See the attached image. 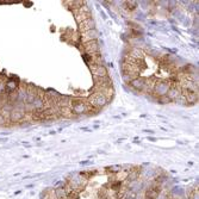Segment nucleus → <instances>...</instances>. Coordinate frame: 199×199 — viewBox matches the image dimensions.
Listing matches in <instances>:
<instances>
[{
  "mask_svg": "<svg viewBox=\"0 0 199 199\" xmlns=\"http://www.w3.org/2000/svg\"><path fill=\"white\" fill-rule=\"evenodd\" d=\"M87 103L90 104L91 106H94L97 109H100V107H103V106H105L107 104V100L104 97V94L99 93V92H93V94L87 99Z\"/></svg>",
  "mask_w": 199,
  "mask_h": 199,
  "instance_id": "1",
  "label": "nucleus"
},
{
  "mask_svg": "<svg viewBox=\"0 0 199 199\" xmlns=\"http://www.w3.org/2000/svg\"><path fill=\"white\" fill-rule=\"evenodd\" d=\"M91 72L96 78H104L107 76V71L103 65H90Z\"/></svg>",
  "mask_w": 199,
  "mask_h": 199,
  "instance_id": "2",
  "label": "nucleus"
},
{
  "mask_svg": "<svg viewBox=\"0 0 199 199\" xmlns=\"http://www.w3.org/2000/svg\"><path fill=\"white\" fill-rule=\"evenodd\" d=\"M84 49L88 53V55L99 54V44L97 42V39L84 43Z\"/></svg>",
  "mask_w": 199,
  "mask_h": 199,
  "instance_id": "3",
  "label": "nucleus"
},
{
  "mask_svg": "<svg viewBox=\"0 0 199 199\" xmlns=\"http://www.w3.org/2000/svg\"><path fill=\"white\" fill-rule=\"evenodd\" d=\"M159 194H160V184H154L147 190L145 199H156Z\"/></svg>",
  "mask_w": 199,
  "mask_h": 199,
  "instance_id": "4",
  "label": "nucleus"
},
{
  "mask_svg": "<svg viewBox=\"0 0 199 199\" xmlns=\"http://www.w3.org/2000/svg\"><path fill=\"white\" fill-rule=\"evenodd\" d=\"M92 29H94V20L92 18H88L84 22H81V23H79V31L81 34L92 30Z\"/></svg>",
  "mask_w": 199,
  "mask_h": 199,
  "instance_id": "5",
  "label": "nucleus"
},
{
  "mask_svg": "<svg viewBox=\"0 0 199 199\" xmlns=\"http://www.w3.org/2000/svg\"><path fill=\"white\" fill-rule=\"evenodd\" d=\"M97 37H98V32H97L96 29H92V30L81 34V38L84 39L85 43L90 42V41H94V39H97Z\"/></svg>",
  "mask_w": 199,
  "mask_h": 199,
  "instance_id": "6",
  "label": "nucleus"
},
{
  "mask_svg": "<svg viewBox=\"0 0 199 199\" xmlns=\"http://www.w3.org/2000/svg\"><path fill=\"white\" fill-rule=\"evenodd\" d=\"M129 85L133 87V88H136V90H143L144 88V85H145V79L143 78H136L131 80Z\"/></svg>",
  "mask_w": 199,
  "mask_h": 199,
  "instance_id": "7",
  "label": "nucleus"
},
{
  "mask_svg": "<svg viewBox=\"0 0 199 199\" xmlns=\"http://www.w3.org/2000/svg\"><path fill=\"white\" fill-rule=\"evenodd\" d=\"M180 94H181V91L179 90L178 87H170L168 90V92H167L166 97L169 98L170 100H175V99H178V98L180 97Z\"/></svg>",
  "mask_w": 199,
  "mask_h": 199,
  "instance_id": "8",
  "label": "nucleus"
},
{
  "mask_svg": "<svg viewBox=\"0 0 199 199\" xmlns=\"http://www.w3.org/2000/svg\"><path fill=\"white\" fill-rule=\"evenodd\" d=\"M128 57L133 59V60H142L143 59V55H142V51L139 49H133L130 50V53L128 54Z\"/></svg>",
  "mask_w": 199,
  "mask_h": 199,
  "instance_id": "9",
  "label": "nucleus"
},
{
  "mask_svg": "<svg viewBox=\"0 0 199 199\" xmlns=\"http://www.w3.org/2000/svg\"><path fill=\"white\" fill-rule=\"evenodd\" d=\"M125 6H127L129 11H133V10L136 8L137 4H136V1H125Z\"/></svg>",
  "mask_w": 199,
  "mask_h": 199,
  "instance_id": "10",
  "label": "nucleus"
},
{
  "mask_svg": "<svg viewBox=\"0 0 199 199\" xmlns=\"http://www.w3.org/2000/svg\"><path fill=\"white\" fill-rule=\"evenodd\" d=\"M157 102L161 104H167L169 103V102H172L169 98H167L166 96H162V97H159V99H157Z\"/></svg>",
  "mask_w": 199,
  "mask_h": 199,
  "instance_id": "11",
  "label": "nucleus"
},
{
  "mask_svg": "<svg viewBox=\"0 0 199 199\" xmlns=\"http://www.w3.org/2000/svg\"><path fill=\"white\" fill-rule=\"evenodd\" d=\"M7 123V121L3 117V116L0 115V125H4V124H6Z\"/></svg>",
  "mask_w": 199,
  "mask_h": 199,
  "instance_id": "12",
  "label": "nucleus"
}]
</instances>
